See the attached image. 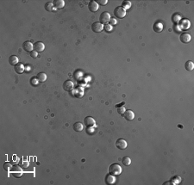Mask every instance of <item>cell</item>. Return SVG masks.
<instances>
[{
	"label": "cell",
	"mask_w": 194,
	"mask_h": 185,
	"mask_svg": "<svg viewBox=\"0 0 194 185\" xmlns=\"http://www.w3.org/2000/svg\"><path fill=\"white\" fill-rule=\"evenodd\" d=\"M153 29H154V32L160 33L163 30V24L160 22H156L153 26Z\"/></svg>",
	"instance_id": "16"
},
{
	"label": "cell",
	"mask_w": 194,
	"mask_h": 185,
	"mask_svg": "<svg viewBox=\"0 0 194 185\" xmlns=\"http://www.w3.org/2000/svg\"><path fill=\"white\" fill-rule=\"evenodd\" d=\"M122 163H123V165L129 166V165H130V164H131V159L129 157H123V159H122Z\"/></svg>",
	"instance_id": "23"
},
{
	"label": "cell",
	"mask_w": 194,
	"mask_h": 185,
	"mask_svg": "<svg viewBox=\"0 0 194 185\" xmlns=\"http://www.w3.org/2000/svg\"><path fill=\"white\" fill-rule=\"evenodd\" d=\"M97 3L98 4H100L101 5H105V4L108 3V1H107V0H98Z\"/></svg>",
	"instance_id": "34"
},
{
	"label": "cell",
	"mask_w": 194,
	"mask_h": 185,
	"mask_svg": "<svg viewBox=\"0 0 194 185\" xmlns=\"http://www.w3.org/2000/svg\"><path fill=\"white\" fill-rule=\"evenodd\" d=\"M103 29H105V31L108 32V33H110V32L112 31V26H111L110 24H108V23L105 24V26H103Z\"/></svg>",
	"instance_id": "31"
},
{
	"label": "cell",
	"mask_w": 194,
	"mask_h": 185,
	"mask_svg": "<svg viewBox=\"0 0 194 185\" xmlns=\"http://www.w3.org/2000/svg\"><path fill=\"white\" fill-rule=\"evenodd\" d=\"M53 7H54V4L52 2H48V3L45 4V10L47 11H53Z\"/></svg>",
	"instance_id": "27"
},
{
	"label": "cell",
	"mask_w": 194,
	"mask_h": 185,
	"mask_svg": "<svg viewBox=\"0 0 194 185\" xmlns=\"http://www.w3.org/2000/svg\"><path fill=\"white\" fill-rule=\"evenodd\" d=\"M178 26H180V29H187L191 26L190 21H189V20H187V19L181 20V22H180V25H178Z\"/></svg>",
	"instance_id": "13"
},
{
	"label": "cell",
	"mask_w": 194,
	"mask_h": 185,
	"mask_svg": "<svg viewBox=\"0 0 194 185\" xmlns=\"http://www.w3.org/2000/svg\"><path fill=\"white\" fill-rule=\"evenodd\" d=\"M123 116L127 120H134V118H135V113L132 111V110H125V112H124V114H123Z\"/></svg>",
	"instance_id": "15"
},
{
	"label": "cell",
	"mask_w": 194,
	"mask_h": 185,
	"mask_svg": "<svg viewBox=\"0 0 194 185\" xmlns=\"http://www.w3.org/2000/svg\"><path fill=\"white\" fill-rule=\"evenodd\" d=\"M44 49H45V45H44L43 42H37L34 44V50L37 53H41L43 52Z\"/></svg>",
	"instance_id": "6"
},
{
	"label": "cell",
	"mask_w": 194,
	"mask_h": 185,
	"mask_svg": "<svg viewBox=\"0 0 194 185\" xmlns=\"http://www.w3.org/2000/svg\"><path fill=\"white\" fill-rule=\"evenodd\" d=\"M174 29L176 30V32H180V31H181V29H180V28L178 29V25H176V26L174 27Z\"/></svg>",
	"instance_id": "36"
},
{
	"label": "cell",
	"mask_w": 194,
	"mask_h": 185,
	"mask_svg": "<svg viewBox=\"0 0 194 185\" xmlns=\"http://www.w3.org/2000/svg\"><path fill=\"white\" fill-rule=\"evenodd\" d=\"M24 66L23 65L22 63H18V64H17L15 66H14V70H15V71L17 73H18V74H21V73H23V71H24Z\"/></svg>",
	"instance_id": "17"
},
{
	"label": "cell",
	"mask_w": 194,
	"mask_h": 185,
	"mask_svg": "<svg viewBox=\"0 0 194 185\" xmlns=\"http://www.w3.org/2000/svg\"><path fill=\"white\" fill-rule=\"evenodd\" d=\"M172 20H173V22H175V23H178V22H180V20H181V16H180V15H178V14L173 15Z\"/></svg>",
	"instance_id": "24"
},
{
	"label": "cell",
	"mask_w": 194,
	"mask_h": 185,
	"mask_svg": "<svg viewBox=\"0 0 194 185\" xmlns=\"http://www.w3.org/2000/svg\"><path fill=\"white\" fill-rule=\"evenodd\" d=\"M53 4L56 9H62L65 6V2L63 0H55L53 2Z\"/></svg>",
	"instance_id": "18"
},
{
	"label": "cell",
	"mask_w": 194,
	"mask_h": 185,
	"mask_svg": "<svg viewBox=\"0 0 194 185\" xmlns=\"http://www.w3.org/2000/svg\"><path fill=\"white\" fill-rule=\"evenodd\" d=\"M9 63L10 64L11 66H16L17 64H18V58L17 56L15 55H11L10 57L9 58Z\"/></svg>",
	"instance_id": "20"
},
{
	"label": "cell",
	"mask_w": 194,
	"mask_h": 185,
	"mask_svg": "<svg viewBox=\"0 0 194 185\" xmlns=\"http://www.w3.org/2000/svg\"><path fill=\"white\" fill-rule=\"evenodd\" d=\"M110 18L111 17H110V13L107 11H105V12H103V13H101L99 20H100V22L102 24H106L110 21Z\"/></svg>",
	"instance_id": "4"
},
{
	"label": "cell",
	"mask_w": 194,
	"mask_h": 185,
	"mask_svg": "<svg viewBox=\"0 0 194 185\" xmlns=\"http://www.w3.org/2000/svg\"><path fill=\"white\" fill-rule=\"evenodd\" d=\"M181 181V178L178 176H176L172 178V184H178Z\"/></svg>",
	"instance_id": "30"
},
{
	"label": "cell",
	"mask_w": 194,
	"mask_h": 185,
	"mask_svg": "<svg viewBox=\"0 0 194 185\" xmlns=\"http://www.w3.org/2000/svg\"><path fill=\"white\" fill-rule=\"evenodd\" d=\"M83 128H84V126L81 122H75L73 124V129L76 132H81Z\"/></svg>",
	"instance_id": "19"
},
{
	"label": "cell",
	"mask_w": 194,
	"mask_h": 185,
	"mask_svg": "<svg viewBox=\"0 0 194 185\" xmlns=\"http://www.w3.org/2000/svg\"><path fill=\"white\" fill-rule=\"evenodd\" d=\"M130 6H131V3L129 1H123V4H122V7H123L125 11L130 8Z\"/></svg>",
	"instance_id": "28"
},
{
	"label": "cell",
	"mask_w": 194,
	"mask_h": 185,
	"mask_svg": "<svg viewBox=\"0 0 194 185\" xmlns=\"http://www.w3.org/2000/svg\"><path fill=\"white\" fill-rule=\"evenodd\" d=\"M110 24L111 25V26H114V25H116V18H110Z\"/></svg>",
	"instance_id": "35"
},
{
	"label": "cell",
	"mask_w": 194,
	"mask_h": 185,
	"mask_svg": "<svg viewBox=\"0 0 194 185\" xmlns=\"http://www.w3.org/2000/svg\"><path fill=\"white\" fill-rule=\"evenodd\" d=\"M180 42H183V43H188L191 42V36L190 35V34H188V33H183V34L180 35Z\"/></svg>",
	"instance_id": "9"
},
{
	"label": "cell",
	"mask_w": 194,
	"mask_h": 185,
	"mask_svg": "<svg viewBox=\"0 0 194 185\" xmlns=\"http://www.w3.org/2000/svg\"><path fill=\"white\" fill-rule=\"evenodd\" d=\"M36 78H37L39 82H45L47 79V75L44 73H39L37 76H36Z\"/></svg>",
	"instance_id": "22"
},
{
	"label": "cell",
	"mask_w": 194,
	"mask_h": 185,
	"mask_svg": "<svg viewBox=\"0 0 194 185\" xmlns=\"http://www.w3.org/2000/svg\"><path fill=\"white\" fill-rule=\"evenodd\" d=\"M114 15H115L116 17H118V18H123L126 16V11L124 10L123 7H116L114 11Z\"/></svg>",
	"instance_id": "3"
},
{
	"label": "cell",
	"mask_w": 194,
	"mask_h": 185,
	"mask_svg": "<svg viewBox=\"0 0 194 185\" xmlns=\"http://www.w3.org/2000/svg\"><path fill=\"white\" fill-rule=\"evenodd\" d=\"M63 89L66 91H70L73 89V83L71 80H66L63 83Z\"/></svg>",
	"instance_id": "12"
},
{
	"label": "cell",
	"mask_w": 194,
	"mask_h": 185,
	"mask_svg": "<svg viewBox=\"0 0 194 185\" xmlns=\"http://www.w3.org/2000/svg\"><path fill=\"white\" fill-rule=\"evenodd\" d=\"M84 123H85V125L86 126V127H95L96 122H95V120L93 119L92 117L87 116V117L85 118Z\"/></svg>",
	"instance_id": "8"
},
{
	"label": "cell",
	"mask_w": 194,
	"mask_h": 185,
	"mask_svg": "<svg viewBox=\"0 0 194 185\" xmlns=\"http://www.w3.org/2000/svg\"><path fill=\"white\" fill-rule=\"evenodd\" d=\"M125 112V107H118L117 108V113L120 115H123Z\"/></svg>",
	"instance_id": "32"
},
{
	"label": "cell",
	"mask_w": 194,
	"mask_h": 185,
	"mask_svg": "<svg viewBox=\"0 0 194 185\" xmlns=\"http://www.w3.org/2000/svg\"><path fill=\"white\" fill-rule=\"evenodd\" d=\"M30 84L32 86H34V87H35V86H37V84H38V83H39V81H38V79H37V78L36 77H32V78H30Z\"/></svg>",
	"instance_id": "26"
},
{
	"label": "cell",
	"mask_w": 194,
	"mask_h": 185,
	"mask_svg": "<svg viewBox=\"0 0 194 185\" xmlns=\"http://www.w3.org/2000/svg\"><path fill=\"white\" fill-rule=\"evenodd\" d=\"M3 168H4L5 171H10V170H11V168H12V165L10 164V163H9V162H5V163L4 164V165H3Z\"/></svg>",
	"instance_id": "25"
},
{
	"label": "cell",
	"mask_w": 194,
	"mask_h": 185,
	"mask_svg": "<svg viewBox=\"0 0 194 185\" xmlns=\"http://www.w3.org/2000/svg\"><path fill=\"white\" fill-rule=\"evenodd\" d=\"M10 172H11V174L13 176L15 177H17V178H19V177L23 176V169L20 165L12 166L11 170H10Z\"/></svg>",
	"instance_id": "2"
},
{
	"label": "cell",
	"mask_w": 194,
	"mask_h": 185,
	"mask_svg": "<svg viewBox=\"0 0 194 185\" xmlns=\"http://www.w3.org/2000/svg\"><path fill=\"white\" fill-rule=\"evenodd\" d=\"M105 180L106 184H109V185H110V184H114V183H115V182H116V176H113V175H111V174L109 173L108 175H106V176H105Z\"/></svg>",
	"instance_id": "10"
},
{
	"label": "cell",
	"mask_w": 194,
	"mask_h": 185,
	"mask_svg": "<svg viewBox=\"0 0 194 185\" xmlns=\"http://www.w3.org/2000/svg\"><path fill=\"white\" fill-rule=\"evenodd\" d=\"M19 164H20V166L22 167V168H28V165H29V163H28V161H26V160H21L20 162H19Z\"/></svg>",
	"instance_id": "29"
},
{
	"label": "cell",
	"mask_w": 194,
	"mask_h": 185,
	"mask_svg": "<svg viewBox=\"0 0 194 185\" xmlns=\"http://www.w3.org/2000/svg\"><path fill=\"white\" fill-rule=\"evenodd\" d=\"M109 173L113 176H119L122 173V167L118 164H112L109 167Z\"/></svg>",
	"instance_id": "1"
},
{
	"label": "cell",
	"mask_w": 194,
	"mask_h": 185,
	"mask_svg": "<svg viewBox=\"0 0 194 185\" xmlns=\"http://www.w3.org/2000/svg\"><path fill=\"white\" fill-rule=\"evenodd\" d=\"M30 56L32 58H34V59H35V58H37V56H38V53L37 52H35V50H33L32 52H30Z\"/></svg>",
	"instance_id": "33"
},
{
	"label": "cell",
	"mask_w": 194,
	"mask_h": 185,
	"mask_svg": "<svg viewBox=\"0 0 194 185\" xmlns=\"http://www.w3.org/2000/svg\"><path fill=\"white\" fill-rule=\"evenodd\" d=\"M23 49H24L26 52H32L33 51V49H34V44H32L30 42H23Z\"/></svg>",
	"instance_id": "11"
},
{
	"label": "cell",
	"mask_w": 194,
	"mask_h": 185,
	"mask_svg": "<svg viewBox=\"0 0 194 185\" xmlns=\"http://www.w3.org/2000/svg\"><path fill=\"white\" fill-rule=\"evenodd\" d=\"M92 29L93 32L95 33H99L103 29V25L101 23V22H94L92 25Z\"/></svg>",
	"instance_id": "7"
},
{
	"label": "cell",
	"mask_w": 194,
	"mask_h": 185,
	"mask_svg": "<svg viewBox=\"0 0 194 185\" xmlns=\"http://www.w3.org/2000/svg\"><path fill=\"white\" fill-rule=\"evenodd\" d=\"M185 70H187V71H192L194 68V64L192 61H191V60L186 61L185 64Z\"/></svg>",
	"instance_id": "21"
},
{
	"label": "cell",
	"mask_w": 194,
	"mask_h": 185,
	"mask_svg": "<svg viewBox=\"0 0 194 185\" xmlns=\"http://www.w3.org/2000/svg\"><path fill=\"white\" fill-rule=\"evenodd\" d=\"M88 8L92 12H96L98 10V4L94 0L91 1L89 4H88Z\"/></svg>",
	"instance_id": "14"
},
{
	"label": "cell",
	"mask_w": 194,
	"mask_h": 185,
	"mask_svg": "<svg viewBox=\"0 0 194 185\" xmlns=\"http://www.w3.org/2000/svg\"><path fill=\"white\" fill-rule=\"evenodd\" d=\"M127 141L124 139H118L116 141V146L120 150H125L127 148Z\"/></svg>",
	"instance_id": "5"
}]
</instances>
